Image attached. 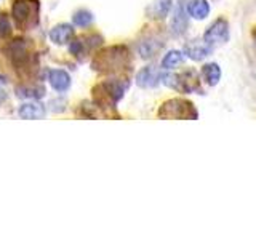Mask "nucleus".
Instances as JSON below:
<instances>
[{
	"mask_svg": "<svg viewBox=\"0 0 256 240\" xmlns=\"http://www.w3.org/2000/svg\"><path fill=\"white\" fill-rule=\"evenodd\" d=\"M184 60V53L182 52H178V50H170L164 58H162V62H160V66L162 69H174L178 64H181Z\"/></svg>",
	"mask_w": 256,
	"mask_h": 240,
	"instance_id": "18",
	"label": "nucleus"
},
{
	"mask_svg": "<svg viewBox=\"0 0 256 240\" xmlns=\"http://www.w3.org/2000/svg\"><path fill=\"white\" fill-rule=\"evenodd\" d=\"M72 21H74V24L78 28H86V26H90V24L93 22V14L90 12H86V10H78V12L74 13V18H72Z\"/></svg>",
	"mask_w": 256,
	"mask_h": 240,
	"instance_id": "19",
	"label": "nucleus"
},
{
	"mask_svg": "<svg viewBox=\"0 0 256 240\" xmlns=\"http://www.w3.org/2000/svg\"><path fill=\"white\" fill-rule=\"evenodd\" d=\"M210 4L206 0H189L188 4V13L189 16H192L194 20L202 21L205 20L208 14H210Z\"/></svg>",
	"mask_w": 256,
	"mask_h": 240,
	"instance_id": "14",
	"label": "nucleus"
},
{
	"mask_svg": "<svg viewBox=\"0 0 256 240\" xmlns=\"http://www.w3.org/2000/svg\"><path fill=\"white\" fill-rule=\"evenodd\" d=\"M212 52H213V46L208 45L205 40L204 42H197V40H194V42H189L184 45V54L192 61H202L206 58V56H210Z\"/></svg>",
	"mask_w": 256,
	"mask_h": 240,
	"instance_id": "9",
	"label": "nucleus"
},
{
	"mask_svg": "<svg viewBox=\"0 0 256 240\" xmlns=\"http://www.w3.org/2000/svg\"><path fill=\"white\" fill-rule=\"evenodd\" d=\"M18 116L21 118H28V120H37V118H44L45 117V109L40 102L30 101V102H24L18 109Z\"/></svg>",
	"mask_w": 256,
	"mask_h": 240,
	"instance_id": "12",
	"label": "nucleus"
},
{
	"mask_svg": "<svg viewBox=\"0 0 256 240\" xmlns=\"http://www.w3.org/2000/svg\"><path fill=\"white\" fill-rule=\"evenodd\" d=\"M132 58L128 48L124 45H114L101 50L94 56L92 66L102 74H116L130 68Z\"/></svg>",
	"mask_w": 256,
	"mask_h": 240,
	"instance_id": "1",
	"label": "nucleus"
},
{
	"mask_svg": "<svg viewBox=\"0 0 256 240\" xmlns=\"http://www.w3.org/2000/svg\"><path fill=\"white\" fill-rule=\"evenodd\" d=\"M158 118H172V120H196L198 117L194 104L182 98H172L165 101L157 112Z\"/></svg>",
	"mask_w": 256,
	"mask_h": 240,
	"instance_id": "3",
	"label": "nucleus"
},
{
	"mask_svg": "<svg viewBox=\"0 0 256 240\" xmlns=\"http://www.w3.org/2000/svg\"><path fill=\"white\" fill-rule=\"evenodd\" d=\"M12 34V22L6 14H0V37L5 38Z\"/></svg>",
	"mask_w": 256,
	"mask_h": 240,
	"instance_id": "20",
	"label": "nucleus"
},
{
	"mask_svg": "<svg viewBox=\"0 0 256 240\" xmlns=\"http://www.w3.org/2000/svg\"><path fill=\"white\" fill-rule=\"evenodd\" d=\"M202 77L206 85L214 86L221 80V68L216 62H208L202 68Z\"/></svg>",
	"mask_w": 256,
	"mask_h": 240,
	"instance_id": "16",
	"label": "nucleus"
},
{
	"mask_svg": "<svg viewBox=\"0 0 256 240\" xmlns=\"http://www.w3.org/2000/svg\"><path fill=\"white\" fill-rule=\"evenodd\" d=\"M48 82H50L52 88H54L56 92H66L70 85V77L66 70L53 69L48 72Z\"/></svg>",
	"mask_w": 256,
	"mask_h": 240,
	"instance_id": "13",
	"label": "nucleus"
},
{
	"mask_svg": "<svg viewBox=\"0 0 256 240\" xmlns=\"http://www.w3.org/2000/svg\"><path fill=\"white\" fill-rule=\"evenodd\" d=\"M253 40H254V45H256V29L253 30Z\"/></svg>",
	"mask_w": 256,
	"mask_h": 240,
	"instance_id": "22",
	"label": "nucleus"
},
{
	"mask_svg": "<svg viewBox=\"0 0 256 240\" xmlns=\"http://www.w3.org/2000/svg\"><path fill=\"white\" fill-rule=\"evenodd\" d=\"M162 82L173 88V90H178L181 93H194L198 92V76L196 70L188 69L184 70L182 74H164L162 76Z\"/></svg>",
	"mask_w": 256,
	"mask_h": 240,
	"instance_id": "5",
	"label": "nucleus"
},
{
	"mask_svg": "<svg viewBox=\"0 0 256 240\" xmlns=\"http://www.w3.org/2000/svg\"><path fill=\"white\" fill-rule=\"evenodd\" d=\"M50 38L56 45H66L74 38V28L70 24H58L50 30Z\"/></svg>",
	"mask_w": 256,
	"mask_h": 240,
	"instance_id": "11",
	"label": "nucleus"
},
{
	"mask_svg": "<svg viewBox=\"0 0 256 240\" xmlns=\"http://www.w3.org/2000/svg\"><path fill=\"white\" fill-rule=\"evenodd\" d=\"M5 100H6V88H5V82H4V78L0 77V104H2Z\"/></svg>",
	"mask_w": 256,
	"mask_h": 240,
	"instance_id": "21",
	"label": "nucleus"
},
{
	"mask_svg": "<svg viewBox=\"0 0 256 240\" xmlns=\"http://www.w3.org/2000/svg\"><path fill=\"white\" fill-rule=\"evenodd\" d=\"M188 6H184L182 0L178 4V6H176L174 10V14L172 18V30L174 36H180L182 34L184 30H186L188 28Z\"/></svg>",
	"mask_w": 256,
	"mask_h": 240,
	"instance_id": "10",
	"label": "nucleus"
},
{
	"mask_svg": "<svg viewBox=\"0 0 256 240\" xmlns=\"http://www.w3.org/2000/svg\"><path fill=\"white\" fill-rule=\"evenodd\" d=\"M160 46H162V44H157L156 38H146V40H142V42H141L138 52L141 54V58L149 60L160 50Z\"/></svg>",
	"mask_w": 256,
	"mask_h": 240,
	"instance_id": "17",
	"label": "nucleus"
},
{
	"mask_svg": "<svg viewBox=\"0 0 256 240\" xmlns=\"http://www.w3.org/2000/svg\"><path fill=\"white\" fill-rule=\"evenodd\" d=\"M162 74L156 66H146L136 74V84L141 88H154L160 84Z\"/></svg>",
	"mask_w": 256,
	"mask_h": 240,
	"instance_id": "8",
	"label": "nucleus"
},
{
	"mask_svg": "<svg viewBox=\"0 0 256 240\" xmlns=\"http://www.w3.org/2000/svg\"><path fill=\"white\" fill-rule=\"evenodd\" d=\"M128 85H130L128 80H117V78L106 80V82L100 84L94 88V100L100 106L114 108L122 100Z\"/></svg>",
	"mask_w": 256,
	"mask_h": 240,
	"instance_id": "2",
	"label": "nucleus"
},
{
	"mask_svg": "<svg viewBox=\"0 0 256 240\" xmlns=\"http://www.w3.org/2000/svg\"><path fill=\"white\" fill-rule=\"evenodd\" d=\"M204 40L208 45H220V44H226L229 40V24L224 18H218L216 21H213L210 26L206 28L205 34H204Z\"/></svg>",
	"mask_w": 256,
	"mask_h": 240,
	"instance_id": "7",
	"label": "nucleus"
},
{
	"mask_svg": "<svg viewBox=\"0 0 256 240\" xmlns=\"http://www.w3.org/2000/svg\"><path fill=\"white\" fill-rule=\"evenodd\" d=\"M40 5L37 0H14L12 5V16L20 28H28L38 20Z\"/></svg>",
	"mask_w": 256,
	"mask_h": 240,
	"instance_id": "4",
	"label": "nucleus"
},
{
	"mask_svg": "<svg viewBox=\"0 0 256 240\" xmlns=\"http://www.w3.org/2000/svg\"><path fill=\"white\" fill-rule=\"evenodd\" d=\"M172 10V0H154L149 8L150 18L156 20H165Z\"/></svg>",
	"mask_w": 256,
	"mask_h": 240,
	"instance_id": "15",
	"label": "nucleus"
},
{
	"mask_svg": "<svg viewBox=\"0 0 256 240\" xmlns=\"http://www.w3.org/2000/svg\"><path fill=\"white\" fill-rule=\"evenodd\" d=\"M5 54L10 60V62L16 69H21L24 66H28L30 61V50L28 40L24 38H14L10 44L5 46Z\"/></svg>",
	"mask_w": 256,
	"mask_h": 240,
	"instance_id": "6",
	"label": "nucleus"
}]
</instances>
